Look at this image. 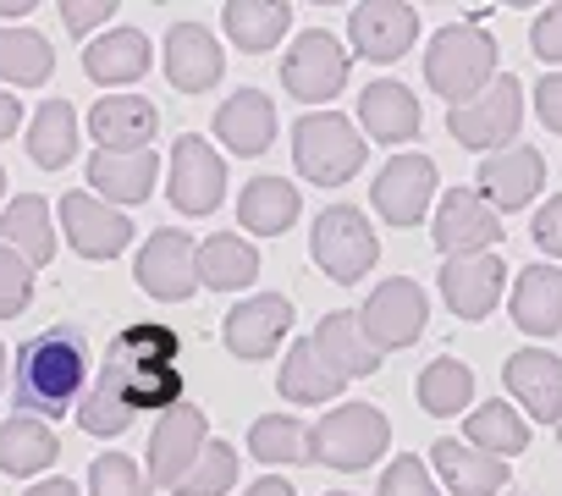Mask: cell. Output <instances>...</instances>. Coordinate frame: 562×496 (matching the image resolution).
Returning <instances> with one entry per match:
<instances>
[{"label": "cell", "mask_w": 562, "mask_h": 496, "mask_svg": "<svg viewBox=\"0 0 562 496\" xmlns=\"http://www.w3.org/2000/svg\"><path fill=\"white\" fill-rule=\"evenodd\" d=\"M12 392H18V414H34L45 425L61 419L67 408H78L83 392H89V337H83V326H50V331L29 337L18 348Z\"/></svg>", "instance_id": "obj_1"}, {"label": "cell", "mask_w": 562, "mask_h": 496, "mask_svg": "<svg viewBox=\"0 0 562 496\" xmlns=\"http://www.w3.org/2000/svg\"><path fill=\"white\" fill-rule=\"evenodd\" d=\"M105 375L127 392V403L138 414H166L177 403H188V381H182V337L166 320H144V326H122L116 342L105 348Z\"/></svg>", "instance_id": "obj_2"}, {"label": "cell", "mask_w": 562, "mask_h": 496, "mask_svg": "<svg viewBox=\"0 0 562 496\" xmlns=\"http://www.w3.org/2000/svg\"><path fill=\"white\" fill-rule=\"evenodd\" d=\"M425 83L441 100L469 105L474 94H485L496 83V40L480 23H447V29H436V40L425 50Z\"/></svg>", "instance_id": "obj_3"}, {"label": "cell", "mask_w": 562, "mask_h": 496, "mask_svg": "<svg viewBox=\"0 0 562 496\" xmlns=\"http://www.w3.org/2000/svg\"><path fill=\"white\" fill-rule=\"evenodd\" d=\"M310 255H315V266H321L337 288H353V282H364V277L375 271L381 237H375V226H370V215H364L359 204H331V210H321L315 226H310Z\"/></svg>", "instance_id": "obj_4"}, {"label": "cell", "mask_w": 562, "mask_h": 496, "mask_svg": "<svg viewBox=\"0 0 562 496\" xmlns=\"http://www.w3.org/2000/svg\"><path fill=\"white\" fill-rule=\"evenodd\" d=\"M293 160H299V177L321 188H342L364 166V138L342 111H310L293 122Z\"/></svg>", "instance_id": "obj_5"}, {"label": "cell", "mask_w": 562, "mask_h": 496, "mask_svg": "<svg viewBox=\"0 0 562 496\" xmlns=\"http://www.w3.org/2000/svg\"><path fill=\"white\" fill-rule=\"evenodd\" d=\"M392 447V419L370 403H337L321 425H315V463L331 469H370L381 452Z\"/></svg>", "instance_id": "obj_6"}, {"label": "cell", "mask_w": 562, "mask_h": 496, "mask_svg": "<svg viewBox=\"0 0 562 496\" xmlns=\"http://www.w3.org/2000/svg\"><path fill=\"white\" fill-rule=\"evenodd\" d=\"M348 72H353V50H342L331 29H304L293 40V50L281 56V89L304 105H331V94H342Z\"/></svg>", "instance_id": "obj_7"}, {"label": "cell", "mask_w": 562, "mask_h": 496, "mask_svg": "<svg viewBox=\"0 0 562 496\" xmlns=\"http://www.w3.org/2000/svg\"><path fill=\"white\" fill-rule=\"evenodd\" d=\"M518 122H524V83L513 72H496V83L485 94L447 111V133L463 149H485V155L507 149V138H518Z\"/></svg>", "instance_id": "obj_8"}, {"label": "cell", "mask_w": 562, "mask_h": 496, "mask_svg": "<svg viewBox=\"0 0 562 496\" xmlns=\"http://www.w3.org/2000/svg\"><path fill=\"white\" fill-rule=\"evenodd\" d=\"M133 282L149 298H160V304H182L199 288V248H193V237L177 232V226L149 232V243L138 248V260H133Z\"/></svg>", "instance_id": "obj_9"}, {"label": "cell", "mask_w": 562, "mask_h": 496, "mask_svg": "<svg viewBox=\"0 0 562 496\" xmlns=\"http://www.w3.org/2000/svg\"><path fill=\"white\" fill-rule=\"evenodd\" d=\"M353 315H359V331L370 337L375 353H397V348H408V342L425 331L430 304H425V288H419V282L392 277V282H381V288L370 293V304L353 309Z\"/></svg>", "instance_id": "obj_10"}, {"label": "cell", "mask_w": 562, "mask_h": 496, "mask_svg": "<svg viewBox=\"0 0 562 496\" xmlns=\"http://www.w3.org/2000/svg\"><path fill=\"white\" fill-rule=\"evenodd\" d=\"M430 237H436V248H441L447 260H458V255H491V248L502 243V215L485 204L480 188H452L436 204Z\"/></svg>", "instance_id": "obj_11"}, {"label": "cell", "mask_w": 562, "mask_h": 496, "mask_svg": "<svg viewBox=\"0 0 562 496\" xmlns=\"http://www.w3.org/2000/svg\"><path fill=\"white\" fill-rule=\"evenodd\" d=\"M166 193L182 215H210L221 210L226 199V160L210 149V138L188 133L171 144V177H166Z\"/></svg>", "instance_id": "obj_12"}, {"label": "cell", "mask_w": 562, "mask_h": 496, "mask_svg": "<svg viewBox=\"0 0 562 496\" xmlns=\"http://www.w3.org/2000/svg\"><path fill=\"white\" fill-rule=\"evenodd\" d=\"M204 447H210V419H204V408H199V403L166 408L160 425H155V436H149V485H166V491H171V485L199 463Z\"/></svg>", "instance_id": "obj_13"}, {"label": "cell", "mask_w": 562, "mask_h": 496, "mask_svg": "<svg viewBox=\"0 0 562 496\" xmlns=\"http://www.w3.org/2000/svg\"><path fill=\"white\" fill-rule=\"evenodd\" d=\"M436 199V160L430 155H392L370 188V204L392 226H419Z\"/></svg>", "instance_id": "obj_14"}, {"label": "cell", "mask_w": 562, "mask_h": 496, "mask_svg": "<svg viewBox=\"0 0 562 496\" xmlns=\"http://www.w3.org/2000/svg\"><path fill=\"white\" fill-rule=\"evenodd\" d=\"M61 232L83 260H116L133 243V221L94 193H61Z\"/></svg>", "instance_id": "obj_15"}, {"label": "cell", "mask_w": 562, "mask_h": 496, "mask_svg": "<svg viewBox=\"0 0 562 496\" xmlns=\"http://www.w3.org/2000/svg\"><path fill=\"white\" fill-rule=\"evenodd\" d=\"M288 331H293V304L281 298V293H254V298H243V304L226 315V326H221L232 359H243V364L270 359Z\"/></svg>", "instance_id": "obj_16"}, {"label": "cell", "mask_w": 562, "mask_h": 496, "mask_svg": "<svg viewBox=\"0 0 562 496\" xmlns=\"http://www.w3.org/2000/svg\"><path fill=\"white\" fill-rule=\"evenodd\" d=\"M160 61H166L171 89H182V94H204L226 72V56H221V45L204 23H171V34L160 45Z\"/></svg>", "instance_id": "obj_17"}, {"label": "cell", "mask_w": 562, "mask_h": 496, "mask_svg": "<svg viewBox=\"0 0 562 496\" xmlns=\"http://www.w3.org/2000/svg\"><path fill=\"white\" fill-rule=\"evenodd\" d=\"M348 40H353V56H364V61H397L419 40V12L414 7H397V0H381V7H353L348 12Z\"/></svg>", "instance_id": "obj_18"}, {"label": "cell", "mask_w": 562, "mask_h": 496, "mask_svg": "<svg viewBox=\"0 0 562 496\" xmlns=\"http://www.w3.org/2000/svg\"><path fill=\"white\" fill-rule=\"evenodd\" d=\"M540 188H546V160L529 144H507V149L480 160V193H485V204L496 215L502 210H524Z\"/></svg>", "instance_id": "obj_19"}, {"label": "cell", "mask_w": 562, "mask_h": 496, "mask_svg": "<svg viewBox=\"0 0 562 496\" xmlns=\"http://www.w3.org/2000/svg\"><path fill=\"white\" fill-rule=\"evenodd\" d=\"M502 381L513 403H524L540 425H562V359L546 348H518L502 364Z\"/></svg>", "instance_id": "obj_20"}, {"label": "cell", "mask_w": 562, "mask_h": 496, "mask_svg": "<svg viewBox=\"0 0 562 496\" xmlns=\"http://www.w3.org/2000/svg\"><path fill=\"white\" fill-rule=\"evenodd\" d=\"M89 133L100 149H155V133H160V111L144 100V94H100L94 111H89Z\"/></svg>", "instance_id": "obj_21"}, {"label": "cell", "mask_w": 562, "mask_h": 496, "mask_svg": "<svg viewBox=\"0 0 562 496\" xmlns=\"http://www.w3.org/2000/svg\"><path fill=\"white\" fill-rule=\"evenodd\" d=\"M155 182H160V155H155V149H127V155L94 149V160H89V188H94V199H105L111 210L149 199Z\"/></svg>", "instance_id": "obj_22"}, {"label": "cell", "mask_w": 562, "mask_h": 496, "mask_svg": "<svg viewBox=\"0 0 562 496\" xmlns=\"http://www.w3.org/2000/svg\"><path fill=\"white\" fill-rule=\"evenodd\" d=\"M441 298L458 320H485L502 298V260L496 255H458L441 266Z\"/></svg>", "instance_id": "obj_23"}, {"label": "cell", "mask_w": 562, "mask_h": 496, "mask_svg": "<svg viewBox=\"0 0 562 496\" xmlns=\"http://www.w3.org/2000/svg\"><path fill=\"white\" fill-rule=\"evenodd\" d=\"M215 138H221L237 160L265 155L270 138H276V100L259 94V89H237V94L221 100V111H215Z\"/></svg>", "instance_id": "obj_24"}, {"label": "cell", "mask_w": 562, "mask_h": 496, "mask_svg": "<svg viewBox=\"0 0 562 496\" xmlns=\"http://www.w3.org/2000/svg\"><path fill=\"white\" fill-rule=\"evenodd\" d=\"M359 122L375 144H408V138H419L425 116H419L414 89H403L397 78H375L359 89Z\"/></svg>", "instance_id": "obj_25"}, {"label": "cell", "mask_w": 562, "mask_h": 496, "mask_svg": "<svg viewBox=\"0 0 562 496\" xmlns=\"http://www.w3.org/2000/svg\"><path fill=\"white\" fill-rule=\"evenodd\" d=\"M430 463L447 480V491H458V496H502L507 491V463L469 447V441H458V436H441L430 447Z\"/></svg>", "instance_id": "obj_26"}, {"label": "cell", "mask_w": 562, "mask_h": 496, "mask_svg": "<svg viewBox=\"0 0 562 496\" xmlns=\"http://www.w3.org/2000/svg\"><path fill=\"white\" fill-rule=\"evenodd\" d=\"M83 72L105 89H122V83H138L149 72V34L138 29H105L100 40H89L83 50Z\"/></svg>", "instance_id": "obj_27"}, {"label": "cell", "mask_w": 562, "mask_h": 496, "mask_svg": "<svg viewBox=\"0 0 562 496\" xmlns=\"http://www.w3.org/2000/svg\"><path fill=\"white\" fill-rule=\"evenodd\" d=\"M299 210H304V199H299V182H288V177H254L237 193V221L254 237H281L299 221Z\"/></svg>", "instance_id": "obj_28"}, {"label": "cell", "mask_w": 562, "mask_h": 496, "mask_svg": "<svg viewBox=\"0 0 562 496\" xmlns=\"http://www.w3.org/2000/svg\"><path fill=\"white\" fill-rule=\"evenodd\" d=\"M310 348H315L342 381H359V375H375V370H381V353L370 348V337L359 331V315H348V309L326 315V320L315 326Z\"/></svg>", "instance_id": "obj_29"}, {"label": "cell", "mask_w": 562, "mask_h": 496, "mask_svg": "<svg viewBox=\"0 0 562 496\" xmlns=\"http://www.w3.org/2000/svg\"><path fill=\"white\" fill-rule=\"evenodd\" d=\"M513 320L529 337L562 331V271L557 266H524V277L513 288Z\"/></svg>", "instance_id": "obj_30"}, {"label": "cell", "mask_w": 562, "mask_h": 496, "mask_svg": "<svg viewBox=\"0 0 562 496\" xmlns=\"http://www.w3.org/2000/svg\"><path fill=\"white\" fill-rule=\"evenodd\" d=\"M221 29L237 50L265 56L293 29V7H281V0H232V7H221Z\"/></svg>", "instance_id": "obj_31"}, {"label": "cell", "mask_w": 562, "mask_h": 496, "mask_svg": "<svg viewBox=\"0 0 562 496\" xmlns=\"http://www.w3.org/2000/svg\"><path fill=\"white\" fill-rule=\"evenodd\" d=\"M0 243L18 248V255L40 271L56 255V226H50V204L40 193H18L7 210H0Z\"/></svg>", "instance_id": "obj_32"}, {"label": "cell", "mask_w": 562, "mask_h": 496, "mask_svg": "<svg viewBox=\"0 0 562 496\" xmlns=\"http://www.w3.org/2000/svg\"><path fill=\"white\" fill-rule=\"evenodd\" d=\"M61 458V441L45 419L34 414H12V419H0V474H40Z\"/></svg>", "instance_id": "obj_33"}, {"label": "cell", "mask_w": 562, "mask_h": 496, "mask_svg": "<svg viewBox=\"0 0 562 496\" xmlns=\"http://www.w3.org/2000/svg\"><path fill=\"white\" fill-rule=\"evenodd\" d=\"M259 277V248L237 232H210L199 243V282L215 293H237Z\"/></svg>", "instance_id": "obj_34"}, {"label": "cell", "mask_w": 562, "mask_h": 496, "mask_svg": "<svg viewBox=\"0 0 562 496\" xmlns=\"http://www.w3.org/2000/svg\"><path fill=\"white\" fill-rule=\"evenodd\" d=\"M342 375L310 348V342H293L288 348V359H281V381H276V392L288 397V403H337L342 397Z\"/></svg>", "instance_id": "obj_35"}, {"label": "cell", "mask_w": 562, "mask_h": 496, "mask_svg": "<svg viewBox=\"0 0 562 496\" xmlns=\"http://www.w3.org/2000/svg\"><path fill=\"white\" fill-rule=\"evenodd\" d=\"M50 72H56V50L40 29H29V23L7 29L0 23V78L18 83V89H40Z\"/></svg>", "instance_id": "obj_36"}, {"label": "cell", "mask_w": 562, "mask_h": 496, "mask_svg": "<svg viewBox=\"0 0 562 496\" xmlns=\"http://www.w3.org/2000/svg\"><path fill=\"white\" fill-rule=\"evenodd\" d=\"M248 452L259 463H315V425L299 414H265L248 425Z\"/></svg>", "instance_id": "obj_37"}, {"label": "cell", "mask_w": 562, "mask_h": 496, "mask_svg": "<svg viewBox=\"0 0 562 496\" xmlns=\"http://www.w3.org/2000/svg\"><path fill=\"white\" fill-rule=\"evenodd\" d=\"M29 155L45 171H61L78 155V111L67 100H45L29 122Z\"/></svg>", "instance_id": "obj_38"}, {"label": "cell", "mask_w": 562, "mask_h": 496, "mask_svg": "<svg viewBox=\"0 0 562 496\" xmlns=\"http://www.w3.org/2000/svg\"><path fill=\"white\" fill-rule=\"evenodd\" d=\"M469 447H480V452H491V458H518L524 447H529V425H524V414L513 408V403H480V408H469Z\"/></svg>", "instance_id": "obj_39"}, {"label": "cell", "mask_w": 562, "mask_h": 496, "mask_svg": "<svg viewBox=\"0 0 562 496\" xmlns=\"http://www.w3.org/2000/svg\"><path fill=\"white\" fill-rule=\"evenodd\" d=\"M419 403H425V414H436V419L463 414V408L474 403V370H469L463 359H452V353L430 359L425 375H419Z\"/></svg>", "instance_id": "obj_40"}, {"label": "cell", "mask_w": 562, "mask_h": 496, "mask_svg": "<svg viewBox=\"0 0 562 496\" xmlns=\"http://www.w3.org/2000/svg\"><path fill=\"white\" fill-rule=\"evenodd\" d=\"M133 419H138V408H133V403H127V392L100 370V375L89 381L83 403H78V425H83L89 436H122Z\"/></svg>", "instance_id": "obj_41"}, {"label": "cell", "mask_w": 562, "mask_h": 496, "mask_svg": "<svg viewBox=\"0 0 562 496\" xmlns=\"http://www.w3.org/2000/svg\"><path fill=\"white\" fill-rule=\"evenodd\" d=\"M237 485V447H226V441H210L204 452H199V463L171 485L177 496H226Z\"/></svg>", "instance_id": "obj_42"}, {"label": "cell", "mask_w": 562, "mask_h": 496, "mask_svg": "<svg viewBox=\"0 0 562 496\" xmlns=\"http://www.w3.org/2000/svg\"><path fill=\"white\" fill-rule=\"evenodd\" d=\"M89 496H155V491L127 452H100L89 463Z\"/></svg>", "instance_id": "obj_43"}, {"label": "cell", "mask_w": 562, "mask_h": 496, "mask_svg": "<svg viewBox=\"0 0 562 496\" xmlns=\"http://www.w3.org/2000/svg\"><path fill=\"white\" fill-rule=\"evenodd\" d=\"M29 298H34V266L18 255V248L0 243V315H7V320L23 315Z\"/></svg>", "instance_id": "obj_44"}, {"label": "cell", "mask_w": 562, "mask_h": 496, "mask_svg": "<svg viewBox=\"0 0 562 496\" xmlns=\"http://www.w3.org/2000/svg\"><path fill=\"white\" fill-rule=\"evenodd\" d=\"M381 496H441V491H436L430 469H425L414 452H403V458H392V469L381 474Z\"/></svg>", "instance_id": "obj_45"}, {"label": "cell", "mask_w": 562, "mask_h": 496, "mask_svg": "<svg viewBox=\"0 0 562 496\" xmlns=\"http://www.w3.org/2000/svg\"><path fill=\"white\" fill-rule=\"evenodd\" d=\"M529 50L551 67H562V7H546L535 23H529Z\"/></svg>", "instance_id": "obj_46"}, {"label": "cell", "mask_w": 562, "mask_h": 496, "mask_svg": "<svg viewBox=\"0 0 562 496\" xmlns=\"http://www.w3.org/2000/svg\"><path fill=\"white\" fill-rule=\"evenodd\" d=\"M529 232H535V248H540V255L562 260V193H551V199H546V204L535 210Z\"/></svg>", "instance_id": "obj_47"}, {"label": "cell", "mask_w": 562, "mask_h": 496, "mask_svg": "<svg viewBox=\"0 0 562 496\" xmlns=\"http://www.w3.org/2000/svg\"><path fill=\"white\" fill-rule=\"evenodd\" d=\"M116 18V7H105V0H72V7H61V29L67 34H94Z\"/></svg>", "instance_id": "obj_48"}, {"label": "cell", "mask_w": 562, "mask_h": 496, "mask_svg": "<svg viewBox=\"0 0 562 496\" xmlns=\"http://www.w3.org/2000/svg\"><path fill=\"white\" fill-rule=\"evenodd\" d=\"M535 111H540L546 133H562V72H546L535 83Z\"/></svg>", "instance_id": "obj_49"}, {"label": "cell", "mask_w": 562, "mask_h": 496, "mask_svg": "<svg viewBox=\"0 0 562 496\" xmlns=\"http://www.w3.org/2000/svg\"><path fill=\"white\" fill-rule=\"evenodd\" d=\"M18 122H23V100L0 89V144H7V138L18 133Z\"/></svg>", "instance_id": "obj_50"}, {"label": "cell", "mask_w": 562, "mask_h": 496, "mask_svg": "<svg viewBox=\"0 0 562 496\" xmlns=\"http://www.w3.org/2000/svg\"><path fill=\"white\" fill-rule=\"evenodd\" d=\"M243 496H299V485H288L281 474H265V480H254Z\"/></svg>", "instance_id": "obj_51"}, {"label": "cell", "mask_w": 562, "mask_h": 496, "mask_svg": "<svg viewBox=\"0 0 562 496\" xmlns=\"http://www.w3.org/2000/svg\"><path fill=\"white\" fill-rule=\"evenodd\" d=\"M23 496H78V485H72V480H40V485L23 491Z\"/></svg>", "instance_id": "obj_52"}, {"label": "cell", "mask_w": 562, "mask_h": 496, "mask_svg": "<svg viewBox=\"0 0 562 496\" xmlns=\"http://www.w3.org/2000/svg\"><path fill=\"white\" fill-rule=\"evenodd\" d=\"M29 12H34L29 0H0V23H7V29H18V23H23Z\"/></svg>", "instance_id": "obj_53"}, {"label": "cell", "mask_w": 562, "mask_h": 496, "mask_svg": "<svg viewBox=\"0 0 562 496\" xmlns=\"http://www.w3.org/2000/svg\"><path fill=\"white\" fill-rule=\"evenodd\" d=\"M7 364H12V353H7V342H0V386H7Z\"/></svg>", "instance_id": "obj_54"}, {"label": "cell", "mask_w": 562, "mask_h": 496, "mask_svg": "<svg viewBox=\"0 0 562 496\" xmlns=\"http://www.w3.org/2000/svg\"><path fill=\"white\" fill-rule=\"evenodd\" d=\"M0 193H7V171H0Z\"/></svg>", "instance_id": "obj_55"}, {"label": "cell", "mask_w": 562, "mask_h": 496, "mask_svg": "<svg viewBox=\"0 0 562 496\" xmlns=\"http://www.w3.org/2000/svg\"><path fill=\"white\" fill-rule=\"evenodd\" d=\"M326 496H348V491H326Z\"/></svg>", "instance_id": "obj_56"}]
</instances>
